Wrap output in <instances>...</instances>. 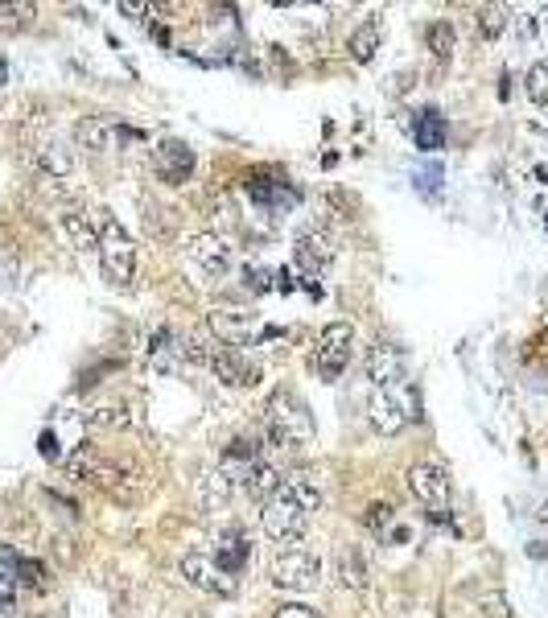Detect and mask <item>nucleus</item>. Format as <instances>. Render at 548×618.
Instances as JSON below:
<instances>
[{"label":"nucleus","instance_id":"nucleus-36","mask_svg":"<svg viewBox=\"0 0 548 618\" xmlns=\"http://www.w3.org/2000/svg\"><path fill=\"white\" fill-rule=\"evenodd\" d=\"M13 590H17V577L0 573V610H9V606H13Z\"/></svg>","mask_w":548,"mask_h":618},{"label":"nucleus","instance_id":"nucleus-7","mask_svg":"<svg viewBox=\"0 0 548 618\" xmlns=\"http://www.w3.org/2000/svg\"><path fill=\"white\" fill-rule=\"evenodd\" d=\"M260 528H264L268 540L293 548L305 532H310V511H301L285 491H277V495L264 503V511H260Z\"/></svg>","mask_w":548,"mask_h":618},{"label":"nucleus","instance_id":"nucleus-11","mask_svg":"<svg viewBox=\"0 0 548 618\" xmlns=\"http://www.w3.org/2000/svg\"><path fill=\"white\" fill-rule=\"evenodd\" d=\"M178 573H182L186 586L198 590V594H215V598H231L235 594V577L223 573L207 553H186L178 561Z\"/></svg>","mask_w":548,"mask_h":618},{"label":"nucleus","instance_id":"nucleus-28","mask_svg":"<svg viewBox=\"0 0 548 618\" xmlns=\"http://www.w3.org/2000/svg\"><path fill=\"white\" fill-rule=\"evenodd\" d=\"M425 46L433 50V58H450V54H454V25H450V21L425 25Z\"/></svg>","mask_w":548,"mask_h":618},{"label":"nucleus","instance_id":"nucleus-4","mask_svg":"<svg viewBox=\"0 0 548 618\" xmlns=\"http://www.w3.org/2000/svg\"><path fill=\"white\" fill-rule=\"evenodd\" d=\"M99 268H104V281L116 285V289H128L132 285V272H136V244L132 235L116 223V219H104L99 223Z\"/></svg>","mask_w":548,"mask_h":618},{"label":"nucleus","instance_id":"nucleus-32","mask_svg":"<svg viewBox=\"0 0 548 618\" xmlns=\"http://www.w3.org/2000/svg\"><path fill=\"white\" fill-rule=\"evenodd\" d=\"M503 29H507V9L503 5L478 9V33H483V38H499Z\"/></svg>","mask_w":548,"mask_h":618},{"label":"nucleus","instance_id":"nucleus-6","mask_svg":"<svg viewBox=\"0 0 548 618\" xmlns=\"http://www.w3.org/2000/svg\"><path fill=\"white\" fill-rule=\"evenodd\" d=\"M322 581V561L310 553V548H281L272 557V586H281L289 594H310Z\"/></svg>","mask_w":548,"mask_h":618},{"label":"nucleus","instance_id":"nucleus-10","mask_svg":"<svg viewBox=\"0 0 548 618\" xmlns=\"http://www.w3.org/2000/svg\"><path fill=\"white\" fill-rule=\"evenodd\" d=\"M293 256H297V264H301V272H305V289L310 293H322V272H326V264L334 260V235L326 231V227H310V231H301L297 235V244H293Z\"/></svg>","mask_w":548,"mask_h":618},{"label":"nucleus","instance_id":"nucleus-19","mask_svg":"<svg viewBox=\"0 0 548 618\" xmlns=\"http://www.w3.org/2000/svg\"><path fill=\"white\" fill-rule=\"evenodd\" d=\"M248 557H252V544H248V536L239 532V528H227V532H219V536H215L211 561H215L223 573L239 577V573H244V565H248Z\"/></svg>","mask_w":548,"mask_h":618},{"label":"nucleus","instance_id":"nucleus-5","mask_svg":"<svg viewBox=\"0 0 548 618\" xmlns=\"http://www.w3.org/2000/svg\"><path fill=\"white\" fill-rule=\"evenodd\" d=\"M404 483L433 520H445V511H450V470H445L441 462H433V458H425V462L408 466Z\"/></svg>","mask_w":548,"mask_h":618},{"label":"nucleus","instance_id":"nucleus-16","mask_svg":"<svg viewBox=\"0 0 548 618\" xmlns=\"http://www.w3.org/2000/svg\"><path fill=\"white\" fill-rule=\"evenodd\" d=\"M235 487H239V495H248V499H260V503H268L272 495H277L281 487H285V474L272 466V462H252V466H239L235 470Z\"/></svg>","mask_w":548,"mask_h":618},{"label":"nucleus","instance_id":"nucleus-13","mask_svg":"<svg viewBox=\"0 0 548 618\" xmlns=\"http://www.w3.org/2000/svg\"><path fill=\"white\" fill-rule=\"evenodd\" d=\"M211 334H215V342H223V347H244V342H252L256 338V330H260V322H256V314L252 309H235V305H219V309H211Z\"/></svg>","mask_w":548,"mask_h":618},{"label":"nucleus","instance_id":"nucleus-39","mask_svg":"<svg viewBox=\"0 0 548 618\" xmlns=\"http://www.w3.org/2000/svg\"><path fill=\"white\" fill-rule=\"evenodd\" d=\"M9 83V58H0V87Z\"/></svg>","mask_w":548,"mask_h":618},{"label":"nucleus","instance_id":"nucleus-9","mask_svg":"<svg viewBox=\"0 0 548 618\" xmlns=\"http://www.w3.org/2000/svg\"><path fill=\"white\" fill-rule=\"evenodd\" d=\"M351 351H355V330L347 322H330L318 334V347H314L310 363H314V371L322 375V380H338V375L347 371V363H351Z\"/></svg>","mask_w":548,"mask_h":618},{"label":"nucleus","instance_id":"nucleus-18","mask_svg":"<svg viewBox=\"0 0 548 618\" xmlns=\"http://www.w3.org/2000/svg\"><path fill=\"white\" fill-rule=\"evenodd\" d=\"M145 355L157 371H178L186 363V351H182V334L174 326H157L149 338H145Z\"/></svg>","mask_w":548,"mask_h":618},{"label":"nucleus","instance_id":"nucleus-15","mask_svg":"<svg viewBox=\"0 0 548 618\" xmlns=\"http://www.w3.org/2000/svg\"><path fill=\"white\" fill-rule=\"evenodd\" d=\"M363 367H367V380L375 384V388H392V384H404V351L396 347V342H371L367 347V359H363Z\"/></svg>","mask_w":548,"mask_h":618},{"label":"nucleus","instance_id":"nucleus-34","mask_svg":"<svg viewBox=\"0 0 548 618\" xmlns=\"http://www.w3.org/2000/svg\"><path fill=\"white\" fill-rule=\"evenodd\" d=\"M244 289H248L252 297L268 293V289H272V272H268V268H248V272H244Z\"/></svg>","mask_w":548,"mask_h":618},{"label":"nucleus","instance_id":"nucleus-38","mask_svg":"<svg viewBox=\"0 0 548 618\" xmlns=\"http://www.w3.org/2000/svg\"><path fill=\"white\" fill-rule=\"evenodd\" d=\"M120 13H128V17H136V21H141V17L149 13V5H132V0H124V5H120Z\"/></svg>","mask_w":548,"mask_h":618},{"label":"nucleus","instance_id":"nucleus-3","mask_svg":"<svg viewBox=\"0 0 548 618\" xmlns=\"http://www.w3.org/2000/svg\"><path fill=\"white\" fill-rule=\"evenodd\" d=\"M421 417V400H417V392H413V384H392V388H371V396H367V421H371V429L375 433H384V437H392V433H400L404 425H413Z\"/></svg>","mask_w":548,"mask_h":618},{"label":"nucleus","instance_id":"nucleus-1","mask_svg":"<svg viewBox=\"0 0 548 618\" xmlns=\"http://www.w3.org/2000/svg\"><path fill=\"white\" fill-rule=\"evenodd\" d=\"M264 450H277L285 458L301 454L305 445L314 441V417H310V408H305V400L297 392H272L268 404H264Z\"/></svg>","mask_w":548,"mask_h":618},{"label":"nucleus","instance_id":"nucleus-29","mask_svg":"<svg viewBox=\"0 0 548 618\" xmlns=\"http://www.w3.org/2000/svg\"><path fill=\"white\" fill-rule=\"evenodd\" d=\"M260 454H264V441H260V437H235V441L227 445V462L252 466V462H260Z\"/></svg>","mask_w":548,"mask_h":618},{"label":"nucleus","instance_id":"nucleus-33","mask_svg":"<svg viewBox=\"0 0 548 618\" xmlns=\"http://www.w3.org/2000/svg\"><path fill=\"white\" fill-rule=\"evenodd\" d=\"M363 524H367L375 536H384V532L396 524V507H392V503H371L367 515H363Z\"/></svg>","mask_w":548,"mask_h":618},{"label":"nucleus","instance_id":"nucleus-30","mask_svg":"<svg viewBox=\"0 0 548 618\" xmlns=\"http://www.w3.org/2000/svg\"><path fill=\"white\" fill-rule=\"evenodd\" d=\"M524 87H528V99L536 103V108H548V62H532Z\"/></svg>","mask_w":548,"mask_h":618},{"label":"nucleus","instance_id":"nucleus-37","mask_svg":"<svg viewBox=\"0 0 548 618\" xmlns=\"http://www.w3.org/2000/svg\"><path fill=\"white\" fill-rule=\"evenodd\" d=\"M38 445H42V458H50V462H58V458H62V450H58V437H54V433H42V441H38Z\"/></svg>","mask_w":548,"mask_h":618},{"label":"nucleus","instance_id":"nucleus-21","mask_svg":"<svg viewBox=\"0 0 548 618\" xmlns=\"http://www.w3.org/2000/svg\"><path fill=\"white\" fill-rule=\"evenodd\" d=\"M334 577H338V586L342 590H367L371 586V569H367V557H363V548L355 544H342L338 553H334Z\"/></svg>","mask_w":548,"mask_h":618},{"label":"nucleus","instance_id":"nucleus-26","mask_svg":"<svg viewBox=\"0 0 548 618\" xmlns=\"http://www.w3.org/2000/svg\"><path fill=\"white\" fill-rule=\"evenodd\" d=\"M413 136H417V149L437 153V149L445 145V120H441L437 112H421V116L413 120Z\"/></svg>","mask_w":548,"mask_h":618},{"label":"nucleus","instance_id":"nucleus-2","mask_svg":"<svg viewBox=\"0 0 548 618\" xmlns=\"http://www.w3.org/2000/svg\"><path fill=\"white\" fill-rule=\"evenodd\" d=\"M66 470H71V478H79V483L99 487V491H104L108 499H116V503H141L145 499V487H149V478L141 470H132L124 462L99 458L91 445H79V450L66 458Z\"/></svg>","mask_w":548,"mask_h":618},{"label":"nucleus","instance_id":"nucleus-14","mask_svg":"<svg viewBox=\"0 0 548 618\" xmlns=\"http://www.w3.org/2000/svg\"><path fill=\"white\" fill-rule=\"evenodd\" d=\"M186 256L207 272V277H227L231 272V244L215 231H198L186 239Z\"/></svg>","mask_w":548,"mask_h":618},{"label":"nucleus","instance_id":"nucleus-35","mask_svg":"<svg viewBox=\"0 0 548 618\" xmlns=\"http://www.w3.org/2000/svg\"><path fill=\"white\" fill-rule=\"evenodd\" d=\"M272 618H322V614L305 602H281L277 610H272Z\"/></svg>","mask_w":548,"mask_h":618},{"label":"nucleus","instance_id":"nucleus-22","mask_svg":"<svg viewBox=\"0 0 548 618\" xmlns=\"http://www.w3.org/2000/svg\"><path fill=\"white\" fill-rule=\"evenodd\" d=\"M33 161H38V169H42V174H50V178L75 174V149L62 145L58 136H50V141H38V149H33Z\"/></svg>","mask_w":548,"mask_h":618},{"label":"nucleus","instance_id":"nucleus-31","mask_svg":"<svg viewBox=\"0 0 548 618\" xmlns=\"http://www.w3.org/2000/svg\"><path fill=\"white\" fill-rule=\"evenodd\" d=\"M87 425H95V429H128V412L124 408H112V404L91 408L87 412Z\"/></svg>","mask_w":548,"mask_h":618},{"label":"nucleus","instance_id":"nucleus-23","mask_svg":"<svg viewBox=\"0 0 548 618\" xmlns=\"http://www.w3.org/2000/svg\"><path fill=\"white\" fill-rule=\"evenodd\" d=\"M62 231L75 252H99V227L91 223L87 211H62Z\"/></svg>","mask_w":548,"mask_h":618},{"label":"nucleus","instance_id":"nucleus-27","mask_svg":"<svg viewBox=\"0 0 548 618\" xmlns=\"http://www.w3.org/2000/svg\"><path fill=\"white\" fill-rule=\"evenodd\" d=\"M33 17H38V9L33 5H0V33H25L33 25Z\"/></svg>","mask_w":548,"mask_h":618},{"label":"nucleus","instance_id":"nucleus-24","mask_svg":"<svg viewBox=\"0 0 548 618\" xmlns=\"http://www.w3.org/2000/svg\"><path fill=\"white\" fill-rule=\"evenodd\" d=\"M380 42H384V25L375 21V17H367V21L351 33L347 50H351V58H355V62H371V58H375V50H380Z\"/></svg>","mask_w":548,"mask_h":618},{"label":"nucleus","instance_id":"nucleus-20","mask_svg":"<svg viewBox=\"0 0 548 618\" xmlns=\"http://www.w3.org/2000/svg\"><path fill=\"white\" fill-rule=\"evenodd\" d=\"M301 511H322V503H326V487H322V474L318 470H293V474H285V487H281Z\"/></svg>","mask_w":548,"mask_h":618},{"label":"nucleus","instance_id":"nucleus-12","mask_svg":"<svg viewBox=\"0 0 548 618\" xmlns=\"http://www.w3.org/2000/svg\"><path fill=\"white\" fill-rule=\"evenodd\" d=\"M194 149L186 141H178V136H169V141H161L153 149V174L165 182V186H186L190 174H194Z\"/></svg>","mask_w":548,"mask_h":618},{"label":"nucleus","instance_id":"nucleus-25","mask_svg":"<svg viewBox=\"0 0 548 618\" xmlns=\"http://www.w3.org/2000/svg\"><path fill=\"white\" fill-rule=\"evenodd\" d=\"M248 194H252V202H260V206H293V202H297V190H289L285 182H264L260 174L248 178Z\"/></svg>","mask_w":548,"mask_h":618},{"label":"nucleus","instance_id":"nucleus-8","mask_svg":"<svg viewBox=\"0 0 548 618\" xmlns=\"http://www.w3.org/2000/svg\"><path fill=\"white\" fill-rule=\"evenodd\" d=\"M128 141H141V132L128 128L124 120L116 116H83L75 124V145L87 149V153H116L124 149Z\"/></svg>","mask_w":548,"mask_h":618},{"label":"nucleus","instance_id":"nucleus-17","mask_svg":"<svg viewBox=\"0 0 548 618\" xmlns=\"http://www.w3.org/2000/svg\"><path fill=\"white\" fill-rule=\"evenodd\" d=\"M235 470L231 466H207L198 478V503L202 511H227V503L235 499Z\"/></svg>","mask_w":548,"mask_h":618}]
</instances>
